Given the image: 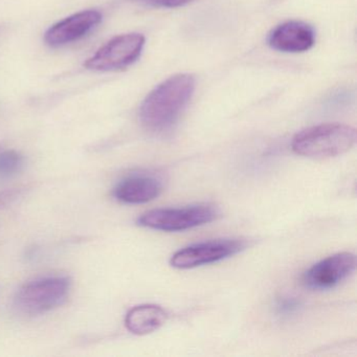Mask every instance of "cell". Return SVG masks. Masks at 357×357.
Segmentation results:
<instances>
[{"label": "cell", "instance_id": "cell-1", "mask_svg": "<svg viewBox=\"0 0 357 357\" xmlns=\"http://www.w3.org/2000/svg\"><path fill=\"white\" fill-rule=\"evenodd\" d=\"M195 91L192 75L179 74L167 79L154 89L139 110L142 124L153 132L170 129L185 110Z\"/></svg>", "mask_w": 357, "mask_h": 357}, {"label": "cell", "instance_id": "cell-2", "mask_svg": "<svg viewBox=\"0 0 357 357\" xmlns=\"http://www.w3.org/2000/svg\"><path fill=\"white\" fill-rule=\"evenodd\" d=\"M356 139V130L353 127L328 123L296 133L291 148L298 155L323 160L346 153L354 147Z\"/></svg>", "mask_w": 357, "mask_h": 357}, {"label": "cell", "instance_id": "cell-3", "mask_svg": "<svg viewBox=\"0 0 357 357\" xmlns=\"http://www.w3.org/2000/svg\"><path fill=\"white\" fill-rule=\"evenodd\" d=\"M72 282L68 277H45L29 282L18 290L15 307L26 315H39L61 306L70 294Z\"/></svg>", "mask_w": 357, "mask_h": 357}, {"label": "cell", "instance_id": "cell-4", "mask_svg": "<svg viewBox=\"0 0 357 357\" xmlns=\"http://www.w3.org/2000/svg\"><path fill=\"white\" fill-rule=\"evenodd\" d=\"M218 211L208 204L185 208H155L146 212L137 219L141 227L162 231H183L212 222Z\"/></svg>", "mask_w": 357, "mask_h": 357}, {"label": "cell", "instance_id": "cell-5", "mask_svg": "<svg viewBox=\"0 0 357 357\" xmlns=\"http://www.w3.org/2000/svg\"><path fill=\"white\" fill-rule=\"evenodd\" d=\"M145 41V37L137 33L114 37L89 58L84 66L96 72L124 70L141 57Z\"/></svg>", "mask_w": 357, "mask_h": 357}, {"label": "cell", "instance_id": "cell-6", "mask_svg": "<svg viewBox=\"0 0 357 357\" xmlns=\"http://www.w3.org/2000/svg\"><path fill=\"white\" fill-rule=\"evenodd\" d=\"M245 243L240 240H212L179 250L171 258L175 268L190 269L225 260L241 252Z\"/></svg>", "mask_w": 357, "mask_h": 357}, {"label": "cell", "instance_id": "cell-7", "mask_svg": "<svg viewBox=\"0 0 357 357\" xmlns=\"http://www.w3.org/2000/svg\"><path fill=\"white\" fill-rule=\"evenodd\" d=\"M356 268V257L352 252H338L313 265L305 273V286L313 290H327L340 285Z\"/></svg>", "mask_w": 357, "mask_h": 357}, {"label": "cell", "instance_id": "cell-8", "mask_svg": "<svg viewBox=\"0 0 357 357\" xmlns=\"http://www.w3.org/2000/svg\"><path fill=\"white\" fill-rule=\"evenodd\" d=\"M102 22V14L97 10L79 12L57 22L47 31L45 41L51 47H63L86 36Z\"/></svg>", "mask_w": 357, "mask_h": 357}, {"label": "cell", "instance_id": "cell-9", "mask_svg": "<svg viewBox=\"0 0 357 357\" xmlns=\"http://www.w3.org/2000/svg\"><path fill=\"white\" fill-rule=\"evenodd\" d=\"M315 33L312 26L303 22H284L271 31L268 45L284 53H303L314 45Z\"/></svg>", "mask_w": 357, "mask_h": 357}, {"label": "cell", "instance_id": "cell-10", "mask_svg": "<svg viewBox=\"0 0 357 357\" xmlns=\"http://www.w3.org/2000/svg\"><path fill=\"white\" fill-rule=\"evenodd\" d=\"M162 191L160 179L148 175H131L114 187V196L124 204H142L155 199Z\"/></svg>", "mask_w": 357, "mask_h": 357}, {"label": "cell", "instance_id": "cell-11", "mask_svg": "<svg viewBox=\"0 0 357 357\" xmlns=\"http://www.w3.org/2000/svg\"><path fill=\"white\" fill-rule=\"evenodd\" d=\"M166 321L167 313L162 307L144 304L128 311L125 317V325L131 333L145 335L160 329Z\"/></svg>", "mask_w": 357, "mask_h": 357}, {"label": "cell", "instance_id": "cell-12", "mask_svg": "<svg viewBox=\"0 0 357 357\" xmlns=\"http://www.w3.org/2000/svg\"><path fill=\"white\" fill-rule=\"evenodd\" d=\"M24 158L12 149H0V179H9L22 172Z\"/></svg>", "mask_w": 357, "mask_h": 357}, {"label": "cell", "instance_id": "cell-13", "mask_svg": "<svg viewBox=\"0 0 357 357\" xmlns=\"http://www.w3.org/2000/svg\"><path fill=\"white\" fill-rule=\"evenodd\" d=\"M139 3H145V5L151 6L155 8H173L183 7L191 3L192 0H137Z\"/></svg>", "mask_w": 357, "mask_h": 357}, {"label": "cell", "instance_id": "cell-14", "mask_svg": "<svg viewBox=\"0 0 357 357\" xmlns=\"http://www.w3.org/2000/svg\"><path fill=\"white\" fill-rule=\"evenodd\" d=\"M298 308V302L292 298H284L278 304V309L281 313H291Z\"/></svg>", "mask_w": 357, "mask_h": 357}]
</instances>
